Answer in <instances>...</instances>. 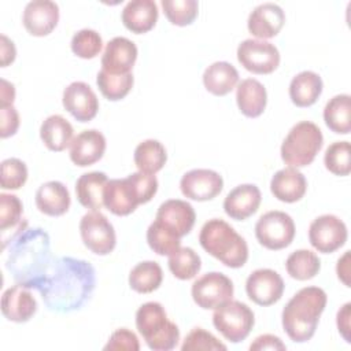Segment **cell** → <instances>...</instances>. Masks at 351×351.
Segmentation results:
<instances>
[{
  "instance_id": "cell-1",
  "label": "cell",
  "mask_w": 351,
  "mask_h": 351,
  "mask_svg": "<svg viewBox=\"0 0 351 351\" xmlns=\"http://www.w3.org/2000/svg\"><path fill=\"white\" fill-rule=\"evenodd\" d=\"M95 287L96 271L89 262L60 256L52 261L37 291L51 311L71 313L90 299Z\"/></svg>"
},
{
  "instance_id": "cell-2",
  "label": "cell",
  "mask_w": 351,
  "mask_h": 351,
  "mask_svg": "<svg viewBox=\"0 0 351 351\" xmlns=\"http://www.w3.org/2000/svg\"><path fill=\"white\" fill-rule=\"evenodd\" d=\"M10 244L5 269L16 284L38 289L52 263L48 233L41 228H26Z\"/></svg>"
},
{
  "instance_id": "cell-3",
  "label": "cell",
  "mask_w": 351,
  "mask_h": 351,
  "mask_svg": "<svg viewBox=\"0 0 351 351\" xmlns=\"http://www.w3.org/2000/svg\"><path fill=\"white\" fill-rule=\"evenodd\" d=\"M326 300V293L319 287H304L288 300L282 308L281 324L292 341L304 343L314 336Z\"/></svg>"
},
{
  "instance_id": "cell-4",
  "label": "cell",
  "mask_w": 351,
  "mask_h": 351,
  "mask_svg": "<svg viewBox=\"0 0 351 351\" xmlns=\"http://www.w3.org/2000/svg\"><path fill=\"white\" fill-rule=\"evenodd\" d=\"M158 191V180L152 174L136 171L126 178L108 180L104 188V207L114 215L132 214L138 204L148 203Z\"/></svg>"
},
{
  "instance_id": "cell-5",
  "label": "cell",
  "mask_w": 351,
  "mask_h": 351,
  "mask_svg": "<svg viewBox=\"0 0 351 351\" xmlns=\"http://www.w3.org/2000/svg\"><path fill=\"white\" fill-rule=\"evenodd\" d=\"M199 243L206 252L230 269H239L248 259L245 240L223 219H208L200 229Z\"/></svg>"
},
{
  "instance_id": "cell-6",
  "label": "cell",
  "mask_w": 351,
  "mask_h": 351,
  "mask_svg": "<svg viewBox=\"0 0 351 351\" xmlns=\"http://www.w3.org/2000/svg\"><path fill=\"white\" fill-rule=\"evenodd\" d=\"M136 326L147 346L154 351H169L178 344L180 329L167 319L163 306L158 302H147L138 307Z\"/></svg>"
},
{
  "instance_id": "cell-7",
  "label": "cell",
  "mask_w": 351,
  "mask_h": 351,
  "mask_svg": "<svg viewBox=\"0 0 351 351\" xmlns=\"http://www.w3.org/2000/svg\"><path fill=\"white\" fill-rule=\"evenodd\" d=\"M324 145L321 129L310 121H300L291 128L281 144V159L291 167H304L313 163Z\"/></svg>"
},
{
  "instance_id": "cell-8",
  "label": "cell",
  "mask_w": 351,
  "mask_h": 351,
  "mask_svg": "<svg viewBox=\"0 0 351 351\" xmlns=\"http://www.w3.org/2000/svg\"><path fill=\"white\" fill-rule=\"evenodd\" d=\"M213 324L225 339L232 343H239L252 330L255 317L245 303L229 300L215 308Z\"/></svg>"
},
{
  "instance_id": "cell-9",
  "label": "cell",
  "mask_w": 351,
  "mask_h": 351,
  "mask_svg": "<svg viewBox=\"0 0 351 351\" xmlns=\"http://www.w3.org/2000/svg\"><path fill=\"white\" fill-rule=\"evenodd\" d=\"M295 223L289 214L278 210L267 211L255 225V236L261 245L278 251L288 247L295 237Z\"/></svg>"
},
{
  "instance_id": "cell-10",
  "label": "cell",
  "mask_w": 351,
  "mask_h": 351,
  "mask_svg": "<svg viewBox=\"0 0 351 351\" xmlns=\"http://www.w3.org/2000/svg\"><path fill=\"white\" fill-rule=\"evenodd\" d=\"M80 233L84 245L96 255H108L117 244L112 223L100 211H89L80 221Z\"/></svg>"
},
{
  "instance_id": "cell-11",
  "label": "cell",
  "mask_w": 351,
  "mask_h": 351,
  "mask_svg": "<svg viewBox=\"0 0 351 351\" xmlns=\"http://www.w3.org/2000/svg\"><path fill=\"white\" fill-rule=\"evenodd\" d=\"M192 299L193 302L204 308H217L221 304L232 300L233 298V282L232 280L219 271H210L199 277L192 284Z\"/></svg>"
},
{
  "instance_id": "cell-12",
  "label": "cell",
  "mask_w": 351,
  "mask_h": 351,
  "mask_svg": "<svg viewBox=\"0 0 351 351\" xmlns=\"http://www.w3.org/2000/svg\"><path fill=\"white\" fill-rule=\"evenodd\" d=\"M237 60L254 74H270L280 64V52L269 41L247 38L237 47Z\"/></svg>"
},
{
  "instance_id": "cell-13",
  "label": "cell",
  "mask_w": 351,
  "mask_h": 351,
  "mask_svg": "<svg viewBox=\"0 0 351 351\" xmlns=\"http://www.w3.org/2000/svg\"><path fill=\"white\" fill-rule=\"evenodd\" d=\"M348 237L346 223L333 214L317 217L308 228L310 244L322 254H332L341 248Z\"/></svg>"
},
{
  "instance_id": "cell-14",
  "label": "cell",
  "mask_w": 351,
  "mask_h": 351,
  "mask_svg": "<svg viewBox=\"0 0 351 351\" xmlns=\"http://www.w3.org/2000/svg\"><path fill=\"white\" fill-rule=\"evenodd\" d=\"M284 281L281 276L271 269H256L245 281L247 296L258 306H271L277 303L284 293Z\"/></svg>"
},
{
  "instance_id": "cell-15",
  "label": "cell",
  "mask_w": 351,
  "mask_h": 351,
  "mask_svg": "<svg viewBox=\"0 0 351 351\" xmlns=\"http://www.w3.org/2000/svg\"><path fill=\"white\" fill-rule=\"evenodd\" d=\"M223 188L219 173L210 169H193L186 171L180 181L182 195L191 200L206 202L217 197Z\"/></svg>"
},
{
  "instance_id": "cell-16",
  "label": "cell",
  "mask_w": 351,
  "mask_h": 351,
  "mask_svg": "<svg viewBox=\"0 0 351 351\" xmlns=\"http://www.w3.org/2000/svg\"><path fill=\"white\" fill-rule=\"evenodd\" d=\"M62 103L77 121L89 122L99 111V100L92 88L82 81H74L63 90Z\"/></svg>"
},
{
  "instance_id": "cell-17",
  "label": "cell",
  "mask_w": 351,
  "mask_h": 351,
  "mask_svg": "<svg viewBox=\"0 0 351 351\" xmlns=\"http://www.w3.org/2000/svg\"><path fill=\"white\" fill-rule=\"evenodd\" d=\"M59 7L49 0H33L26 4L22 23L29 34L36 37L48 36L58 25Z\"/></svg>"
},
{
  "instance_id": "cell-18",
  "label": "cell",
  "mask_w": 351,
  "mask_h": 351,
  "mask_svg": "<svg viewBox=\"0 0 351 351\" xmlns=\"http://www.w3.org/2000/svg\"><path fill=\"white\" fill-rule=\"evenodd\" d=\"M195 219L196 214L192 204L180 199L163 202L159 206L155 217V221L176 233L178 237H184L192 230Z\"/></svg>"
},
{
  "instance_id": "cell-19",
  "label": "cell",
  "mask_w": 351,
  "mask_h": 351,
  "mask_svg": "<svg viewBox=\"0 0 351 351\" xmlns=\"http://www.w3.org/2000/svg\"><path fill=\"white\" fill-rule=\"evenodd\" d=\"M137 59L136 44L126 37H114L101 55V70L110 74H128Z\"/></svg>"
},
{
  "instance_id": "cell-20",
  "label": "cell",
  "mask_w": 351,
  "mask_h": 351,
  "mask_svg": "<svg viewBox=\"0 0 351 351\" xmlns=\"http://www.w3.org/2000/svg\"><path fill=\"white\" fill-rule=\"evenodd\" d=\"M106 145V137L101 132L96 129L84 130L70 144V159L75 166H90L103 158Z\"/></svg>"
},
{
  "instance_id": "cell-21",
  "label": "cell",
  "mask_w": 351,
  "mask_h": 351,
  "mask_svg": "<svg viewBox=\"0 0 351 351\" xmlns=\"http://www.w3.org/2000/svg\"><path fill=\"white\" fill-rule=\"evenodd\" d=\"M285 23V14L278 4L263 3L255 7L247 21L248 32L258 38H271Z\"/></svg>"
},
{
  "instance_id": "cell-22",
  "label": "cell",
  "mask_w": 351,
  "mask_h": 351,
  "mask_svg": "<svg viewBox=\"0 0 351 351\" xmlns=\"http://www.w3.org/2000/svg\"><path fill=\"white\" fill-rule=\"evenodd\" d=\"M262 200L261 191L254 184H241L233 188L223 200V210L228 217L244 221L259 208Z\"/></svg>"
},
{
  "instance_id": "cell-23",
  "label": "cell",
  "mask_w": 351,
  "mask_h": 351,
  "mask_svg": "<svg viewBox=\"0 0 351 351\" xmlns=\"http://www.w3.org/2000/svg\"><path fill=\"white\" fill-rule=\"evenodd\" d=\"M37 311V302L29 288L19 284L4 291L1 296V313L12 322H27Z\"/></svg>"
},
{
  "instance_id": "cell-24",
  "label": "cell",
  "mask_w": 351,
  "mask_h": 351,
  "mask_svg": "<svg viewBox=\"0 0 351 351\" xmlns=\"http://www.w3.org/2000/svg\"><path fill=\"white\" fill-rule=\"evenodd\" d=\"M270 191L280 202L295 203L304 196L307 191V181L303 173H300L296 167L288 166L278 170L271 177Z\"/></svg>"
},
{
  "instance_id": "cell-25",
  "label": "cell",
  "mask_w": 351,
  "mask_h": 351,
  "mask_svg": "<svg viewBox=\"0 0 351 351\" xmlns=\"http://www.w3.org/2000/svg\"><path fill=\"white\" fill-rule=\"evenodd\" d=\"M158 15V5L154 0H132L123 7L121 19L128 30L143 34L154 29Z\"/></svg>"
},
{
  "instance_id": "cell-26",
  "label": "cell",
  "mask_w": 351,
  "mask_h": 351,
  "mask_svg": "<svg viewBox=\"0 0 351 351\" xmlns=\"http://www.w3.org/2000/svg\"><path fill=\"white\" fill-rule=\"evenodd\" d=\"M40 213L49 217H60L70 207L69 189L60 181H48L40 185L34 196Z\"/></svg>"
},
{
  "instance_id": "cell-27",
  "label": "cell",
  "mask_w": 351,
  "mask_h": 351,
  "mask_svg": "<svg viewBox=\"0 0 351 351\" xmlns=\"http://www.w3.org/2000/svg\"><path fill=\"white\" fill-rule=\"evenodd\" d=\"M236 101L243 115L248 118H256L262 115L266 108V88L255 78H245L237 85Z\"/></svg>"
},
{
  "instance_id": "cell-28",
  "label": "cell",
  "mask_w": 351,
  "mask_h": 351,
  "mask_svg": "<svg viewBox=\"0 0 351 351\" xmlns=\"http://www.w3.org/2000/svg\"><path fill=\"white\" fill-rule=\"evenodd\" d=\"M107 181L108 178L103 171L82 174L75 182V195L80 204L92 211H100L104 206L103 195Z\"/></svg>"
},
{
  "instance_id": "cell-29",
  "label": "cell",
  "mask_w": 351,
  "mask_h": 351,
  "mask_svg": "<svg viewBox=\"0 0 351 351\" xmlns=\"http://www.w3.org/2000/svg\"><path fill=\"white\" fill-rule=\"evenodd\" d=\"M322 78L310 70L296 74L289 84V97L296 107L313 106L322 93Z\"/></svg>"
},
{
  "instance_id": "cell-30",
  "label": "cell",
  "mask_w": 351,
  "mask_h": 351,
  "mask_svg": "<svg viewBox=\"0 0 351 351\" xmlns=\"http://www.w3.org/2000/svg\"><path fill=\"white\" fill-rule=\"evenodd\" d=\"M239 82V71L228 62H214L203 73L204 88L215 95L225 96L232 92Z\"/></svg>"
},
{
  "instance_id": "cell-31",
  "label": "cell",
  "mask_w": 351,
  "mask_h": 351,
  "mask_svg": "<svg viewBox=\"0 0 351 351\" xmlns=\"http://www.w3.org/2000/svg\"><path fill=\"white\" fill-rule=\"evenodd\" d=\"M71 123L59 114L45 118L40 128V137L45 147L51 151L60 152L70 147L73 141Z\"/></svg>"
},
{
  "instance_id": "cell-32",
  "label": "cell",
  "mask_w": 351,
  "mask_h": 351,
  "mask_svg": "<svg viewBox=\"0 0 351 351\" xmlns=\"http://www.w3.org/2000/svg\"><path fill=\"white\" fill-rule=\"evenodd\" d=\"M326 126L337 134L351 132V96L347 93L333 96L324 108Z\"/></svg>"
},
{
  "instance_id": "cell-33",
  "label": "cell",
  "mask_w": 351,
  "mask_h": 351,
  "mask_svg": "<svg viewBox=\"0 0 351 351\" xmlns=\"http://www.w3.org/2000/svg\"><path fill=\"white\" fill-rule=\"evenodd\" d=\"M133 159L138 171L155 174L165 166L167 160V154L162 143L154 138H148L141 141L136 147Z\"/></svg>"
},
{
  "instance_id": "cell-34",
  "label": "cell",
  "mask_w": 351,
  "mask_h": 351,
  "mask_svg": "<svg viewBox=\"0 0 351 351\" xmlns=\"http://www.w3.org/2000/svg\"><path fill=\"white\" fill-rule=\"evenodd\" d=\"M162 280V267L154 261L140 262L129 273V285L138 293H151L156 291L160 287Z\"/></svg>"
},
{
  "instance_id": "cell-35",
  "label": "cell",
  "mask_w": 351,
  "mask_h": 351,
  "mask_svg": "<svg viewBox=\"0 0 351 351\" xmlns=\"http://www.w3.org/2000/svg\"><path fill=\"white\" fill-rule=\"evenodd\" d=\"M287 273L299 281H306L314 278L319 269V258L310 250H296L285 261Z\"/></svg>"
},
{
  "instance_id": "cell-36",
  "label": "cell",
  "mask_w": 351,
  "mask_h": 351,
  "mask_svg": "<svg viewBox=\"0 0 351 351\" xmlns=\"http://www.w3.org/2000/svg\"><path fill=\"white\" fill-rule=\"evenodd\" d=\"M23 206L18 196L11 193L0 195V230L1 236L14 229L15 233H21L27 228V221L22 218Z\"/></svg>"
},
{
  "instance_id": "cell-37",
  "label": "cell",
  "mask_w": 351,
  "mask_h": 351,
  "mask_svg": "<svg viewBox=\"0 0 351 351\" xmlns=\"http://www.w3.org/2000/svg\"><path fill=\"white\" fill-rule=\"evenodd\" d=\"M169 269L178 280H191L200 271V256L191 247H180L169 255Z\"/></svg>"
},
{
  "instance_id": "cell-38",
  "label": "cell",
  "mask_w": 351,
  "mask_h": 351,
  "mask_svg": "<svg viewBox=\"0 0 351 351\" xmlns=\"http://www.w3.org/2000/svg\"><path fill=\"white\" fill-rule=\"evenodd\" d=\"M133 74H110L104 70H100L96 77V84L101 92V95L111 100L118 101L123 99L133 86Z\"/></svg>"
},
{
  "instance_id": "cell-39",
  "label": "cell",
  "mask_w": 351,
  "mask_h": 351,
  "mask_svg": "<svg viewBox=\"0 0 351 351\" xmlns=\"http://www.w3.org/2000/svg\"><path fill=\"white\" fill-rule=\"evenodd\" d=\"M147 243L158 255H171L181 247V237L166 229L158 221H154L147 229Z\"/></svg>"
},
{
  "instance_id": "cell-40",
  "label": "cell",
  "mask_w": 351,
  "mask_h": 351,
  "mask_svg": "<svg viewBox=\"0 0 351 351\" xmlns=\"http://www.w3.org/2000/svg\"><path fill=\"white\" fill-rule=\"evenodd\" d=\"M160 5L169 22L176 26L191 25L199 12L196 0H162Z\"/></svg>"
},
{
  "instance_id": "cell-41",
  "label": "cell",
  "mask_w": 351,
  "mask_h": 351,
  "mask_svg": "<svg viewBox=\"0 0 351 351\" xmlns=\"http://www.w3.org/2000/svg\"><path fill=\"white\" fill-rule=\"evenodd\" d=\"M350 152L351 147L348 141H335L325 151V167L335 176H348L351 171Z\"/></svg>"
},
{
  "instance_id": "cell-42",
  "label": "cell",
  "mask_w": 351,
  "mask_h": 351,
  "mask_svg": "<svg viewBox=\"0 0 351 351\" xmlns=\"http://www.w3.org/2000/svg\"><path fill=\"white\" fill-rule=\"evenodd\" d=\"M70 47L73 53L78 58L93 59L100 53L103 48V40L96 30L81 29L77 33H74Z\"/></svg>"
},
{
  "instance_id": "cell-43",
  "label": "cell",
  "mask_w": 351,
  "mask_h": 351,
  "mask_svg": "<svg viewBox=\"0 0 351 351\" xmlns=\"http://www.w3.org/2000/svg\"><path fill=\"white\" fill-rule=\"evenodd\" d=\"M27 180V167L18 158H8L1 162L0 185L3 189H19Z\"/></svg>"
},
{
  "instance_id": "cell-44",
  "label": "cell",
  "mask_w": 351,
  "mask_h": 351,
  "mask_svg": "<svg viewBox=\"0 0 351 351\" xmlns=\"http://www.w3.org/2000/svg\"><path fill=\"white\" fill-rule=\"evenodd\" d=\"M182 351H199V350H226V346L221 343L214 335L203 328H193L184 339L181 346Z\"/></svg>"
},
{
  "instance_id": "cell-45",
  "label": "cell",
  "mask_w": 351,
  "mask_h": 351,
  "mask_svg": "<svg viewBox=\"0 0 351 351\" xmlns=\"http://www.w3.org/2000/svg\"><path fill=\"white\" fill-rule=\"evenodd\" d=\"M104 350H111V351H138L140 350V343L137 336L126 329V328H121L117 329L115 332H112V335L110 336L107 344L104 346Z\"/></svg>"
},
{
  "instance_id": "cell-46",
  "label": "cell",
  "mask_w": 351,
  "mask_h": 351,
  "mask_svg": "<svg viewBox=\"0 0 351 351\" xmlns=\"http://www.w3.org/2000/svg\"><path fill=\"white\" fill-rule=\"evenodd\" d=\"M0 117H1V126H0L1 138L14 136L19 128V114L15 110V107L14 106L0 107Z\"/></svg>"
},
{
  "instance_id": "cell-47",
  "label": "cell",
  "mask_w": 351,
  "mask_h": 351,
  "mask_svg": "<svg viewBox=\"0 0 351 351\" xmlns=\"http://www.w3.org/2000/svg\"><path fill=\"white\" fill-rule=\"evenodd\" d=\"M251 351H262V350H278V351H284L287 350V346L281 341V339L278 336L266 333V335H261L258 336L250 346Z\"/></svg>"
},
{
  "instance_id": "cell-48",
  "label": "cell",
  "mask_w": 351,
  "mask_h": 351,
  "mask_svg": "<svg viewBox=\"0 0 351 351\" xmlns=\"http://www.w3.org/2000/svg\"><path fill=\"white\" fill-rule=\"evenodd\" d=\"M351 303L347 302L344 303L336 315V325L339 329V333L341 337L346 340V343H351Z\"/></svg>"
},
{
  "instance_id": "cell-49",
  "label": "cell",
  "mask_w": 351,
  "mask_h": 351,
  "mask_svg": "<svg viewBox=\"0 0 351 351\" xmlns=\"http://www.w3.org/2000/svg\"><path fill=\"white\" fill-rule=\"evenodd\" d=\"M1 44H0V58H1V67H7L10 63L15 60L16 49L14 43L5 36L1 34Z\"/></svg>"
},
{
  "instance_id": "cell-50",
  "label": "cell",
  "mask_w": 351,
  "mask_h": 351,
  "mask_svg": "<svg viewBox=\"0 0 351 351\" xmlns=\"http://www.w3.org/2000/svg\"><path fill=\"white\" fill-rule=\"evenodd\" d=\"M336 273L339 280L346 287H350V251H346L343 256L339 258L336 265Z\"/></svg>"
},
{
  "instance_id": "cell-51",
  "label": "cell",
  "mask_w": 351,
  "mask_h": 351,
  "mask_svg": "<svg viewBox=\"0 0 351 351\" xmlns=\"http://www.w3.org/2000/svg\"><path fill=\"white\" fill-rule=\"evenodd\" d=\"M15 99V88L11 82L1 80V90H0V106H12Z\"/></svg>"
}]
</instances>
